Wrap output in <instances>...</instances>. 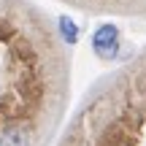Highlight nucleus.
Here are the masks:
<instances>
[{
    "label": "nucleus",
    "mask_w": 146,
    "mask_h": 146,
    "mask_svg": "<svg viewBox=\"0 0 146 146\" xmlns=\"http://www.w3.org/2000/svg\"><path fill=\"white\" fill-rule=\"evenodd\" d=\"M60 33H62L65 43H70V46L78 41V30H76V25H73V19H68V16H60Z\"/></svg>",
    "instance_id": "7ed1b4c3"
},
{
    "label": "nucleus",
    "mask_w": 146,
    "mask_h": 146,
    "mask_svg": "<svg viewBox=\"0 0 146 146\" xmlns=\"http://www.w3.org/2000/svg\"><path fill=\"white\" fill-rule=\"evenodd\" d=\"M30 135L22 125H8L0 130V146H27Z\"/></svg>",
    "instance_id": "f03ea898"
},
{
    "label": "nucleus",
    "mask_w": 146,
    "mask_h": 146,
    "mask_svg": "<svg viewBox=\"0 0 146 146\" xmlns=\"http://www.w3.org/2000/svg\"><path fill=\"white\" fill-rule=\"evenodd\" d=\"M92 46H95V52H98L100 57H106V60L116 57V49H119V30H116L114 25L98 27L95 35H92Z\"/></svg>",
    "instance_id": "f257e3e1"
}]
</instances>
